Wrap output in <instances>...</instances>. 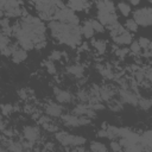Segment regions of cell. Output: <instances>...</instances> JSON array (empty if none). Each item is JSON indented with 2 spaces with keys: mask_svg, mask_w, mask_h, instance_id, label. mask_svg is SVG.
I'll list each match as a JSON object with an SVG mask.
<instances>
[{
  "mask_svg": "<svg viewBox=\"0 0 152 152\" xmlns=\"http://www.w3.org/2000/svg\"><path fill=\"white\" fill-rule=\"evenodd\" d=\"M133 19L138 25L148 26L152 24V8H140L133 12Z\"/></svg>",
  "mask_w": 152,
  "mask_h": 152,
  "instance_id": "cell-1",
  "label": "cell"
},
{
  "mask_svg": "<svg viewBox=\"0 0 152 152\" xmlns=\"http://www.w3.org/2000/svg\"><path fill=\"white\" fill-rule=\"evenodd\" d=\"M11 49H12L11 57H12V61L14 63H20V62L26 59L27 53H26L25 49H23L21 46H18V45H13V44H11Z\"/></svg>",
  "mask_w": 152,
  "mask_h": 152,
  "instance_id": "cell-2",
  "label": "cell"
},
{
  "mask_svg": "<svg viewBox=\"0 0 152 152\" xmlns=\"http://www.w3.org/2000/svg\"><path fill=\"white\" fill-rule=\"evenodd\" d=\"M24 133V137L27 141H31V142H34L38 140L39 138V129L34 126H26L23 131Z\"/></svg>",
  "mask_w": 152,
  "mask_h": 152,
  "instance_id": "cell-3",
  "label": "cell"
},
{
  "mask_svg": "<svg viewBox=\"0 0 152 152\" xmlns=\"http://www.w3.org/2000/svg\"><path fill=\"white\" fill-rule=\"evenodd\" d=\"M55 96H56V100L61 103H68L72 99V96L69 91L62 90V89H58V88H55Z\"/></svg>",
  "mask_w": 152,
  "mask_h": 152,
  "instance_id": "cell-4",
  "label": "cell"
},
{
  "mask_svg": "<svg viewBox=\"0 0 152 152\" xmlns=\"http://www.w3.org/2000/svg\"><path fill=\"white\" fill-rule=\"evenodd\" d=\"M113 40H114V43L120 44V45H127V44H131L133 42L132 40V34L128 31H125L121 34L113 37Z\"/></svg>",
  "mask_w": 152,
  "mask_h": 152,
  "instance_id": "cell-5",
  "label": "cell"
},
{
  "mask_svg": "<svg viewBox=\"0 0 152 152\" xmlns=\"http://www.w3.org/2000/svg\"><path fill=\"white\" fill-rule=\"evenodd\" d=\"M97 11H104V12H114V5L110 0H96L95 1Z\"/></svg>",
  "mask_w": 152,
  "mask_h": 152,
  "instance_id": "cell-6",
  "label": "cell"
},
{
  "mask_svg": "<svg viewBox=\"0 0 152 152\" xmlns=\"http://www.w3.org/2000/svg\"><path fill=\"white\" fill-rule=\"evenodd\" d=\"M62 112H63V108L62 106L57 104V103H49L46 106V113L48 115H51V116H61L62 115Z\"/></svg>",
  "mask_w": 152,
  "mask_h": 152,
  "instance_id": "cell-7",
  "label": "cell"
},
{
  "mask_svg": "<svg viewBox=\"0 0 152 152\" xmlns=\"http://www.w3.org/2000/svg\"><path fill=\"white\" fill-rule=\"evenodd\" d=\"M120 94H121V99H122L124 102L132 103V104H137V103L139 102L137 95H134L133 93H131V91H128V90H126V89H125V90H121Z\"/></svg>",
  "mask_w": 152,
  "mask_h": 152,
  "instance_id": "cell-8",
  "label": "cell"
},
{
  "mask_svg": "<svg viewBox=\"0 0 152 152\" xmlns=\"http://www.w3.org/2000/svg\"><path fill=\"white\" fill-rule=\"evenodd\" d=\"M63 121L65 122V125L68 126H81L80 125V116L75 115V114H64L62 115Z\"/></svg>",
  "mask_w": 152,
  "mask_h": 152,
  "instance_id": "cell-9",
  "label": "cell"
},
{
  "mask_svg": "<svg viewBox=\"0 0 152 152\" xmlns=\"http://www.w3.org/2000/svg\"><path fill=\"white\" fill-rule=\"evenodd\" d=\"M81 32H82V36H84L86 38H91L94 36L95 30L93 28V25H91V21L90 20L84 21L83 26L81 27Z\"/></svg>",
  "mask_w": 152,
  "mask_h": 152,
  "instance_id": "cell-10",
  "label": "cell"
},
{
  "mask_svg": "<svg viewBox=\"0 0 152 152\" xmlns=\"http://www.w3.org/2000/svg\"><path fill=\"white\" fill-rule=\"evenodd\" d=\"M68 6L72 11H82L87 7V0H69Z\"/></svg>",
  "mask_w": 152,
  "mask_h": 152,
  "instance_id": "cell-11",
  "label": "cell"
},
{
  "mask_svg": "<svg viewBox=\"0 0 152 152\" xmlns=\"http://www.w3.org/2000/svg\"><path fill=\"white\" fill-rule=\"evenodd\" d=\"M91 45L96 49V51L99 53H104L106 46H107L104 40H102V39H91Z\"/></svg>",
  "mask_w": 152,
  "mask_h": 152,
  "instance_id": "cell-12",
  "label": "cell"
},
{
  "mask_svg": "<svg viewBox=\"0 0 152 152\" xmlns=\"http://www.w3.org/2000/svg\"><path fill=\"white\" fill-rule=\"evenodd\" d=\"M68 72L71 74V75H74V76H76V77H82V75H83V68L81 65H78V64H74V65H70L68 68Z\"/></svg>",
  "mask_w": 152,
  "mask_h": 152,
  "instance_id": "cell-13",
  "label": "cell"
},
{
  "mask_svg": "<svg viewBox=\"0 0 152 152\" xmlns=\"http://www.w3.org/2000/svg\"><path fill=\"white\" fill-rule=\"evenodd\" d=\"M118 8H119L120 13H121L124 17H127V15L131 13V7H129V5L126 4V2H119V4H118Z\"/></svg>",
  "mask_w": 152,
  "mask_h": 152,
  "instance_id": "cell-14",
  "label": "cell"
},
{
  "mask_svg": "<svg viewBox=\"0 0 152 152\" xmlns=\"http://www.w3.org/2000/svg\"><path fill=\"white\" fill-rule=\"evenodd\" d=\"M125 27H126V30L129 31V32H137V30H138V24L135 23L134 19H127L126 23H125Z\"/></svg>",
  "mask_w": 152,
  "mask_h": 152,
  "instance_id": "cell-15",
  "label": "cell"
},
{
  "mask_svg": "<svg viewBox=\"0 0 152 152\" xmlns=\"http://www.w3.org/2000/svg\"><path fill=\"white\" fill-rule=\"evenodd\" d=\"M100 95H101V99H103L104 101H108L113 96V91L108 87H103V88H100Z\"/></svg>",
  "mask_w": 152,
  "mask_h": 152,
  "instance_id": "cell-16",
  "label": "cell"
},
{
  "mask_svg": "<svg viewBox=\"0 0 152 152\" xmlns=\"http://www.w3.org/2000/svg\"><path fill=\"white\" fill-rule=\"evenodd\" d=\"M93 28L95 30V32H103L104 31V25L102 23H100L97 19H90Z\"/></svg>",
  "mask_w": 152,
  "mask_h": 152,
  "instance_id": "cell-17",
  "label": "cell"
},
{
  "mask_svg": "<svg viewBox=\"0 0 152 152\" xmlns=\"http://www.w3.org/2000/svg\"><path fill=\"white\" fill-rule=\"evenodd\" d=\"M90 150L93 151H106V146L101 142H97V141H93L91 145H90Z\"/></svg>",
  "mask_w": 152,
  "mask_h": 152,
  "instance_id": "cell-18",
  "label": "cell"
},
{
  "mask_svg": "<svg viewBox=\"0 0 152 152\" xmlns=\"http://www.w3.org/2000/svg\"><path fill=\"white\" fill-rule=\"evenodd\" d=\"M134 55H139L141 52V46L139 44V42H132L131 43V49H129Z\"/></svg>",
  "mask_w": 152,
  "mask_h": 152,
  "instance_id": "cell-19",
  "label": "cell"
},
{
  "mask_svg": "<svg viewBox=\"0 0 152 152\" xmlns=\"http://www.w3.org/2000/svg\"><path fill=\"white\" fill-rule=\"evenodd\" d=\"M128 49L127 48H118L116 50H115V55L119 57V58H124L127 53H128Z\"/></svg>",
  "mask_w": 152,
  "mask_h": 152,
  "instance_id": "cell-20",
  "label": "cell"
},
{
  "mask_svg": "<svg viewBox=\"0 0 152 152\" xmlns=\"http://www.w3.org/2000/svg\"><path fill=\"white\" fill-rule=\"evenodd\" d=\"M138 42H139L141 49H144V50H147V49H148V45H150V43H151V42H150L147 38H145V37H140Z\"/></svg>",
  "mask_w": 152,
  "mask_h": 152,
  "instance_id": "cell-21",
  "label": "cell"
},
{
  "mask_svg": "<svg viewBox=\"0 0 152 152\" xmlns=\"http://www.w3.org/2000/svg\"><path fill=\"white\" fill-rule=\"evenodd\" d=\"M2 114L4 115H8V114H11L12 113V110H13V107H12V104H2Z\"/></svg>",
  "mask_w": 152,
  "mask_h": 152,
  "instance_id": "cell-22",
  "label": "cell"
},
{
  "mask_svg": "<svg viewBox=\"0 0 152 152\" xmlns=\"http://www.w3.org/2000/svg\"><path fill=\"white\" fill-rule=\"evenodd\" d=\"M62 55H63V53H62L61 51L53 50V51L51 52V55H50V59H52V61H56V59H61Z\"/></svg>",
  "mask_w": 152,
  "mask_h": 152,
  "instance_id": "cell-23",
  "label": "cell"
},
{
  "mask_svg": "<svg viewBox=\"0 0 152 152\" xmlns=\"http://www.w3.org/2000/svg\"><path fill=\"white\" fill-rule=\"evenodd\" d=\"M138 103H140V106L142 107V108H145V109H147V108H150L151 106H152V101H150V100H139V102Z\"/></svg>",
  "mask_w": 152,
  "mask_h": 152,
  "instance_id": "cell-24",
  "label": "cell"
},
{
  "mask_svg": "<svg viewBox=\"0 0 152 152\" xmlns=\"http://www.w3.org/2000/svg\"><path fill=\"white\" fill-rule=\"evenodd\" d=\"M45 65H46V69H48V71H49L50 74H55V72H56V68H55V65H53V63H52L51 61H48V62L45 63Z\"/></svg>",
  "mask_w": 152,
  "mask_h": 152,
  "instance_id": "cell-25",
  "label": "cell"
},
{
  "mask_svg": "<svg viewBox=\"0 0 152 152\" xmlns=\"http://www.w3.org/2000/svg\"><path fill=\"white\" fill-rule=\"evenodd\" d=\"M110 147H112V150H114V151H120L121 150V146L119 145V142H110Z\"/></svg>",
  "mask_w": 152,
  "mask_h": 152,
  "instance_id": "cell-26",
  "label": "cell"
},
{
  "mask_svg": "<svg viewBox=\"0 0 152 152\" xmlns=\"http://www.w3.org/2000/svg\"><path fill=\"white\" fill-rule=\"evenodd\" d=\"M145 76L147 77V80H150V81H152V70H150L147 74H145Z\"/></svg>",
  "mask_w": 152,
  "mask_h": 152,
  "instance_id": "cell-27",
  "label": "cell"
},
{
  "mask_svg": "<svg viewBox=\"0 0 152 152\" xmlns=\"http://www.w3.org/2000/svg\"><path fill=\"white\" fill-rule=\"evenodd\" d=\"M128 1H129L132 5H134V6H137V5L140 2V0H128Z\"/></svg>",
  "mask_w": 152,
  "mask_h": 152,
  "instance_id": "cell-28",
  "label": "cell"
},
{
  "mask_svg": "<svg viewBox=\"0 0 152 152\" xmlns=\"http://www.w3.org/2000/svg\"><path fill=\"white\" fill-rule=\"evenodd\" d=\"M147 50H150L151 52H152V43H150V45H148V49Z\"/></svg>",
  "mask_w": 152,
  "mask_h": 152,
  "instance_id": "cell-29",
  "label": "cell"
},
{
  "mask_svg": "<svg viewBox=\"0 0 152 152\" xmlns=\"http://www.w3.org/2000/svg\"><path fill=\"white\" fill-rule=\"evenodd\" d=\"M28 2H31V4H36L37 2V0H27Z\"/></svg>",
  "mask_w": 152,
  "mask_h": 152,
  "instance_id": "cell-30",
  "label": "cell"
}]
</instances>
